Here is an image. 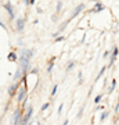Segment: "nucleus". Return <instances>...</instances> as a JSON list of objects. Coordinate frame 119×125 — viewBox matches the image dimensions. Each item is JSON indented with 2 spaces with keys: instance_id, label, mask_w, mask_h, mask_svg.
<instances>
[{
  "instance_id": "1",
  "label": "nucleus",
  "mask_w": 119,
  "mask_h": 125,
  "mask_svg": "<svg viewBox=\"0 0 119 125\" xmlns=\"http://www.w3.org/2000/svg\"><path fill=\"white\" fill-rule=\"evenodd\" d=\"M32 115H33V106H29V107L24 111L22 114V118H21V124L19 125H28L32 120Z\"/></svg>"
},
{
  "instance_id": "2",
  "label": "nucleus",
  "mask_w": 119,
  "mask_h": 125,
  "mask_svg": "<svg viewBox=\"0 0 119 125\" xmlns=\"http://www.w3.org/2000/svg\"><path fill=\"white\" fill-rule=\"evenodd\" d=\"M28 96V86L27 85H21L18 88V92H17V102L18 103H22Z\"/></svg>"
},
{
  "instance_id": "3",
  "label": "nucleus",
  "mask_w": 119,
  "mask_h": 125,
  "mask_svg": "<svg viewBox=\"0 0 119 125\" xmlns=\"http://www.w3.org/2000/svg\"><path fill=\"white\" fill-rule=\"evenodd\" d=\"M24 114V110L21 107H17L13 113V125H19L21 124V118Z\"/></svg>"
},
{
  "instance_id": "4",
  "label": "nucleus",
  "mask_w": 119,
  "mask_h": 125,
  "mask_svg": "<svg viewBox=\"0 0 119 125\" xmlns=\"http://www.w3.org/2000/svg\"><path fill=\"white\" fill-rule=\"evenodd\" d=\"M21 86V82H15V83H11V85L9 86V89H7V93H9V96L10 97H14L15 94H17V92H18V88Z\"/></svg>"
},
{
  "instance_id": "5",
  "label": "nucleus",
  "mask_w": 119,
  "mask_h": 125,
  "mask_svg": "<svg viewBox=\"0 0 119 125\" xmlns=\"http://www.w3.org/2000/svg\"><path fill=\"white\" fill-rule=\"evenodd\" d=\"M4 9L7 10V13H9V17H10V20L13 21V20H15V13H14V7H13V4H11V1H7V3H4Z\"/></svg>"
},
{
  "instance_id": "6",
  "label": "nucleus",
  "mask_w": 119,
  "mask_h": 125,
  "mask_svg": "<svg viewBox=\"0 0 119 125\" xmlns=\"http://www.w3.org/2000/svg\"><path fill=\"white\" fill-rule=\"evenodd\" d=\"M24 27H25V20L18 17L15 20V29H17V32H22L24 31Z\"/></svg>"
},
{
  "instance_id": "7",
  "label": "nucleus",
  "mask_w": 119,
  "mask_h": 125,
  "mask_svg": "<svg viewBox=\"0 0 119 125\" xmlns=\"http://www.w3.org/2000/svg\"><path fill=\"white\" fill-rule=\"evenodd\" d=\"M118 53H119L118 47H114V49H112V53H111V57H110V67L114 65L115 60H116V57H118Z\"/></svg>"
},
{
  "instance_id": "8",
  "label": "nucleus",
  "mask_w": 119,
  "mask_h": 125,
  "mask_svg": "<svg viewBox=\"0 0 119 125\" xmlns=\"http://www.w3.org/2000/svg\"><path fill=\"white\" fill-rule=\"evenodd\" d=\"M7 58H9L11 62H18V54L15 53V52H10V54L7 56Z\"/></svg>"
},
{
  "instance_id": "9",
  "label": "nucleus",
  "mask_w": 119,
  "mask_h": 125,
  "mask_svg": "<svg viewBox=\"0 0 119 125\" xmlns=\"http://www.w3.org/2000/svg\"><path fill=\"white\" fill-rule=\"evenodd\" d=\"M83 9H84V4H79V6H78V7H76L75 10H73V13H72L71 18H75L76 15H78V14H79V13H80V11H82Z\"/></svg>"
},
{
  "instance_id": "10",
  "label": "nucleus",
  "mask_w": 119,
  "mask_h": 125,
  "mask_svg": "<svg viewBox=\"0 0 119 125\" xmlns=\"http://www.w3.org/2000/svg\"><path fill=\"white\" fill-rule=\"evenodd\" d=\"M102 10H104V6H102L101 3H96L94 9L92 10V13H100V11H102Z\"/></svg>"
},
{
  "instance_id": "11",
  "label": "nucleus",
  "mask_w": 119,
  "mask_h": 125,
  "mask_svg": "<svg viewBox=\"0 0 119 125\" xmlns=\"http://www.w3.org/2000/svg\"><path fill=\"white\" fill-rule=\"evenodd\" d=\"M54 60H55V57H53L51 60L49 61V65H47V72H51L54 68Z\"/></svg>"
},
{
  "instance_id": "12",
  "label": "nucleus",
  "mask_w": 119,
  "mask_h": 125,
  "mask_svg": "<svg viewBox=\"0 0 119 125\" xmlns=\"http://www.w3.org/2000/svg\"><path fill=\"white\" fill-rule=\"evenodd\" d=\"M102 96H104V94H102V93L97 94V96H96V97H94V103H96V104H98V103L101 102V99H102Z\"/></svg>"
},
{
  "instance_id": "13",
  "label": "nucleus",
  "mask_w": 119,
  "mask_h": 125,
  "mask_svg": "<svg viewBox=\"0 0 119 125\" xmlns=\"http://www.w3.org/2000/svg\"><path fill=\"white\" fill-rule=\"evenodd\" d=\"M75 64H76L75 61H69V62H68V67H66V71H71L72 68L75 67Z\"/></svg>"
},
{
  "instance_id": "14",
  "label": "nucleus",
  "mask_w": 119,
  "mask_h": 125,
  "mask_svg": "<svg viewBox=\"0 0 119 125\" xmlns=\"http://www.w3.org/2000/svg\"><path fill=\"white\" fill-rule=\"evenodd\" d=\"M105 68H107V65H105V67H102V68H101V71L98 72V75H97V78H96V81H98V79H100V78L102 76V74H104V71H105Z\"/></svg>"
},
{
  "instance_id": "15",
  "label": "nucleus",
  "mask_w": 119,
  "mask_h": 125,
  "mask_svg": "<svg viewBox=\"0 0 119 125\" xmlns=\"http://www.w3.org/2000/svg\"><path fill=\"white\" fill-rule=\"evenodd\" d=\"M108 115H110V113H108V111H104V113L101 114V117H100V121H104Z\"/></svg>"
},
{
  "instance_id": "16",
  "label": "nucleus",
  "mask_w": 119,
  "mask_h": 125,
  "mask_svg": "<svg viewBox=\"0 0 119 125\" xmlns=\"http://www.w3.org/2000/svg\"><path fill=\"white\" fill-rule=\"evenodd\" d=\"M49 107H50V103H44L43 106H42V108H40V110H42V111H46V110H47Z\"/></svg>"
},
{
  "instance_id": "17",
  "label": "nucleus",
  "mask_w": 119,
  "mask_h": 125,
  "mask_svg": "<svg viewBox=\"0 0 119 125\" xmlns=\"http://www.w3.org/2000/svg\"><path fill=\"white\" fill-rule=\"evenodd\" d=\"M57 89H58V85H54V86H53V89H51V97H53L55 93H57Z\"/></svg>"
},
{
  "instance_id": "18",
  "label": "nucleus",
  "mask_w": 119,
  "mask_h": 125,
  "mask_svg": "<svg viewBox=\"0 0 119 125\" xmlns=\"http://www.w3.org/2000/svg\"><path fill=\"white\" fill-rule=\"evenodd\" d=\"M115 85H116V81H112V83H111V86H110V93H111V92H112V90H114L115 89Z\"/></svg>"
},
{
  "instance_id": "19",
  "label": "nucleus",
  "mask_w": 119,
  "mask_h": 125,
  "mask_svg": "<svg viewBox=\"0 0 119 125\" xmlns=\"http://www.w3.org/2000/svg\"><path fill=\"white\" fill-rule=\"evenodd\" d=\"M25 4L27 6H33L35 4V1H33V0H25Z\"/></svg>"
},
{
  "instance_id": "20",
  "label": "nucleus",
  "mask_w": 119,
  "mask_h": 125,
  "mask_svg": "<svg viewBox=\"0 0 119 125\" xmlns=\"http://www.w3.org/2000/svg\"><path fill=\"white\" fill-rule=\"evenodd\" d=\"M61 7H62V3H61V1H58V3H57V13H60Z\"/></svg>"
},
{
  "instance_id": "21",
  "label": "nucleus",
  "mask_w": 119,
  "mask_h": 125,
  "mask_svg": "<svg viewBox=\"0 0 119 125\" xmlns=\"http://www.w3.org/2000/svg\"><path fill=\"white\" fill-rule=\"evenodd\" d=\"M64 40V36H57L55 38V42H62Z\"/></svg>"
},
{
  "instance_id": "22",
  "label": "nucleus",
  "mask_w": 119,
  "mask_h": 125,
  "mask_svg": "<svg viewBox=\"0 0 119 125\" xmlns=\"http://www.w3.org/2000/svg\"><path fill=\"white\" fill-rule=\"evenodd\" d=\"M78 76H79V83H82L83 79H82V72H80V71H79V74H78Z\"/></svg>"
},
{
  "instance_id": "23",
  "label": "nucleus",
  "mask_w": 119,
  "mask_h": 125,
  "mask_svg": "<svg viewBox=\"0 0 119 125\" xmlns=\"http://www.w3.org/2000/svg\"><path fill=\"white\" fill-rule=\"evenodd\" d=\"M102 108H104V106H97V107H96V111H100Z\"/></svg>"
},
{
  "instance_id": "24",
  "label": "nucleus",
  "mask_w": 119,
  "mask_h": 125,
  "mask_svg": "<svg viewBox=\"0 0 119 125\" xmlns=\"http://www.w3.org/2000/svg\"><path fill=\"white\" fill-rule=\"evenodd\" d=\"M61 111H62V104H60V107H58V115L61 114Z\"/></svg>"
},
{
  "instance_id": "25",
  "label": "nucleus",
  "mask_w": 119,
  "mask_h": 125,
  "mask_svg": "<svg viewBox=\"0 0 119 125\" xmlns=\"http://www.w3.org/2000/svg\"><path fill=\"white\" fill-rule=\"evenodd\" d=\"M110 57V52H105V53H104V58H108Z\"/></svg>"
},
{
  "instance_id": "26",
  "label": "nucleus",
  "mask_w": 119,
  "mask_h": 125,
  "mask_svg": "<svg viewBox=\"0 0 119 125\" xmlns=\"http://www.w3.org/2000/svg\"><path fill=\"white\" fill-rule=\"evenodd\" d=\"M0 27H1V28H4V29H7V27L4 25V22H1V21H0Z\"/></svg>"
},
{
  "instance_id": "27",
  "label": "nucleus",
  "mask_w": 119,
  "mask_h": 125,
  "mask_svg": "<svg viewBox=\"0 0 119 125\" xmlns=\"http://www.w3.org/2000/svg\"><path fill=\"white\" fill-rule=\"evenodd\" d=\"M1 118H3V115H0V121H1Z\"/></svg>"
},
{
  "instance_id": "28",
  "label": "nucleus",
  "mask_w": 119,
  "mask_h": 125,
  "mask_svg": "<svg viewBox=\"0 0 119 125\" xmlns=\"http://www.w3.org/2000/svg\"><path fill=\"white\" fill-rule=\"evenodd\" d=\"M37 125H42V124H40V122H37Z\"/></svg>"
},
{
  "instance_id": "29",
  "label": "nucleus",
  "mask_w": 119,
  "mask_h": 125,
  "mask_svg": "<svg viewBox=\"0 0 119 125\" xmlns=\"http://www.w3.org/2000/svg\"><path fill=\"white\" fill-rule=\"evenodd\" d=\"M90 125H94V124H90Z\"/></svg>"
}]
</instances>
